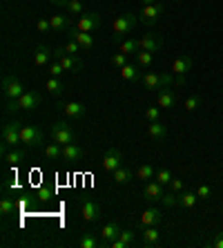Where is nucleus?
<instances>
[{"label":"nucleus","mask_w":223,"mask_h":248,"mask_svg":"<svg viewBox=\"0 0 223 248\" xmlns=\"http://www.w3.org/2000/svg\"><path fill=\"white\" fill-rule=\"evenodd\" d=\"M141 23L138 20V16L136 14H123V16H119V18H114L112 20V31H114V41L119 43L123 36H127V34H132L134 29H136V25Z\"/></svg>","instance_id":"1"},{"label":"nucleus","mask_w":223,"mask_h":248,"mask_svg":"<svg viewBox=\"0 0 223 248\" xmlns=\"http://www.w3.org/2000/svg\"><path fill=\"white\" fill-rule=\"evenodd\" d=\"M20 127H23L20 121H12L2 127V148H0V150H2V156L12 150V148H18V145H20Z\"/></svg>","instance_id":"2"},{"label":"nucleus","mask_w":223,"mask_h":248,"mask_svg":"<svg viewBox=\"0 0 223 248\" xmlns=\"http://www.w3.org/2000/svg\"><path fill=\"white\" fill-rule=\"evenodd\" d=\"M25 92H27V90L23 87V83H20V78H18L16 74H7L5 78H2V96H5V101H16V98H20Z\"/></svg>","instance_id":"3"},{"label":"nucleus","mask_w":223,"mask_h":248,"mask_svg":"<svg viewBox=\"0 0 223 248\" xmlns=\"http://www.w3.org/2000/svg\"><path fill=\"white\" fill-rule=\"evenodd\" d=\"M54 58H56L58 63L63 65L65 72H80L83 69V58L80 56H74V54H67L63 49V47H58V49H54Z\"/></svg>","instance_id":"4"},{"label":"nucleus","mask_w":223,"mask_h":248,"mask_svg":"<svg viewBox=\"0 0 223 248\" xmlns=\"http://www.w3.org/2000/svg\"><path fill=\"white\" fill-rule=\"evenodd\" d=\"M20 143L25 148H38V145L45 143V134L36 125H23L20 127Z\"/></svg>","instance_id":"5"},{"label":"nucleus","mask_w":223,"mask_h":248,"mask_svg":"<svg viewBox=\"0 0 223 248\" xmlns=\"http://www.w3.org/2000/svg\"><path fill=\"white\" fill-rule=\"evenodd\" d=\"M52 139L60 145H67V143H74L76 134H74V130L67 125V121H56L52 125Z\"/></svg>","instance_id":"6"},{"label":"nucleus","mask_w":223,"mask_h":248,"mask_svg":"<svg viewBox=\"0 0 223 248\" xmlns=\"http://www.w3.org/2000/svg\"><path fill=\"white\" fill-rule=\"evenodd\" d=\"M172 81H174L172 74H156V72H148V74H143V78H141L145 90H161V87H167Z\"/></svg>","instance_id":"7"},{"label":"nucleus","mask_w":223,"mask_h":248,"mask_svg":"<svg viewBox=\"0 0 223 248\" xmlns=\"http://www.w3.org/2000/svg\"><path fill=\"white\" fill-rule=\"evenodd\" d=\"M101 23H103V18H101V14H94V12H85L83 16L76 18V29H80V31H96L98 27H101Z\"/></svg>","instance_id":"8"},{"label":"nucleus","mask_w":223,"mask_h":248,"mask_svg":"<svg viewBox=\"0 0 223 248\" xmlns=\"http://www.w3.org/2000/svg\"><path fill=\"white\" fill-rule=\"evenodd\" d=\"M163 16V2H154V5H148L141 9V14H138V20L143 25H148V27H152V25L159 23V18Z\"/></svg>","instance_id":"9"},{"label":"nucleus","mask_w":223,"mask_h":248,"mask_svg":"<svg viewBox=\"0 0 223 248\" xmlns=\"http://www.w3.org/2000/svg\"><path fill=\"white\" fill-rule=\"evenodd\" d=\"M80 217H83L85 224H94V221L101 219V206L94 199H83V203H80Z\"/></svg>","instance_id":"10"},{"label":"nucleus","mask_w":223,"mask_h":248,"mask_svg":"<svg viewBox=\"0 0 223 248\" xmlns=\"http://www.w3.org/2000/svg\"><path fill=\"white\" fill-rule=\"evenodd\" d=\"M192 65H194L192 56H177L174 61H172V72L178 76V78H177V85H183V76L188 74L190 69H192Z\"/></svg>","instance_id":"11"},{"label":"nucleus","mask_w":223,"mask_h":248,"mask_svg":"<svg viewBox=\"0 0 223 248\" xmlns=\"http://www.w3.org/2000/svg\"><path fill=\"white\" fill-rule=\"evenodd\" d=\"M120 166H123V152L119 148H109L103 156V170L105 172H114Z\"/></svg>","instance_id":"12"},{"label":"nucleus","mask_w":223,"mask_h":248,"mask_svg":"<svg viewBox=\"0 0 223 248\" xmlns=\"http://www.w3.org/2000/svg\"><path fill=\"white\" fill-rule=\"evenodd\" d=\"M138 49H145V52H159L163 47V38L159 34H145L141 38H136Z\"/></svg>","instance_id":"13"},{"label":"nucleus","mask_w":223,"mask_h":248,"mask_svg":"<svg viewBox=\"0 0 223 248\" xmlns=\"http://www.w3.org/2000/svg\"><path fill=\"white\" fill-rule=\"evenodd\" d=\"M38 105H40V94H36L34 90H27L23 96L18 98V108L23 112H34L38 110Z\"/></svg>","instance_id":"14"},{"label":"nucleus","mask_w":223,"mask_h":248,"mask_svg":"<svg viewBox=\"0 0 223 248\" xmlns=\"http://www.w3.org/2000/svg\"><path fill=\"white\" fill-rule=\"evenodd\" d=\"M163 195H165V190H163V184H159L156 179L148 181L143 188V197L148 199V202H161L163 199Z\"/></svg>","instance_id":"15"},{"label":"nucleus","mask_w":223,"mask_h":248,"mask_svg":"<svg viewBox=\"0 0 223 248\" xmlns=\"http://www.w3.org/2000/svg\"><path fill=\"white\" fill-rule=\"evenodd\" d=\"M67 36H72V38H74L76 43H78L80 47H83V49H85V52H89V49H92L94 47V36L89 34V31H80V29H69L67 31Z\"/></svg>","instance_id":"16"},{"label":"nucleus","mask_w":223,"mask_h":248,"mask_svg":"<svg viewBox=\"0 0 223 248\" xmlns=\"http://www.w3.org/2000/svg\"><path fill=\"white\" fill-rule=\"evenodd\" d=\"M134 242H136V232L130 231V228H123L120 235L116 237L114 242H109V246L112 248H132L134 246Z\"/></svg>","instance_id":"17"},{"label":"nucleus","mask_w":223,"mask_h":248,"mask_svg":"<svg viewBox=\"0 0 223 248\" xmlns=\"http://www.w3.org/2000/svg\"><path fill=\"white\" fill-rule=\"evenodd\" d=\"M83 156H85V152H83V148H80L78 143H67V145H63V161H67V163H78V161H83Z\"/></svg>","instance_id":"18"},{"label":"nucleus","mask_w":223,"mask_h":248,"mask_svg":"<svg viewBox=\"0 0 223 248\" xmlns=\"http://www.w3.org/2000/svg\"><path fill=\"white\" fill-rule=\"evenodd\" d=\"M60 108H63V114L67 119H83L87 114V108L83 103H78V101H69V103H63Z\"/></svg>","instance_id":"19"},{"label":"nucleus","mask_w":223,"mask_h":248,"mask_svg":"<svg viewBox=\"0 0 223 248\" xmlns=\"http://www.w3.org/2000/svg\"><path fill=\"white\" fill-rule=\"evenodd\" d=\"M52 61H54V52L49 49V47H45V45L36 47V52H34V65L36 67H45V65H49Z\"/></svg>","instance_id":"20"},{"label":"nucleus","mask_w":223,"mask_h":248,"mask_svg":"<svg viewBox=\"0 0 223 248\" xmlns=\"http://www.w3.org/2000/svg\"><path fill=\"white\" fill-rule=\"evenodd\" d=\"M161 219H163V215H161L159 208H148V210L141 215V219H138V226H141V228H145V226H156Z\"/></svg>","instance_id":"21"},{"label":"nucleus","mask_w":223,"mask_h":248,"mask_svg":"<svg viewBox=\"0 0 223 248\" xmlns=\"http://www.w3.org/2000/svg\"><path fill=\"white\" fill-rule=\"evenodd\" d=\"M156 103H159V108H174L177 105V92L174 90H159V94H156Z\"/></svg>","instance_id":"22"},{"label":"nucleus","mask_w":223,"mask_h":248,"mask_svg":"<svg viewBox=\"0 0 223 248\" xmlns=\"http://www.w3.org/2000/svg\"><path fill=\"white\" fill-rule=\"evenodd\" d=\"M49 23H52V29L58 31V34H67L69 29H72V20L63 14H58V16H52L49 18Z\"/></svg>","instance_id":"23"},{"label":"nucleus","mask_w":223,"mask_h":248,"mask_svg":"<svg viewBox=\"0 0 223 248\" xmlns=\"http://www.w3.org/2000/svg\"><path fill=\"white\" fill-rule=\"evenodd\" d=\"M120 235V226L116 224V221H107V224L103 226V231H101V239H103V242H114L116 237Z\"/></svg>","instance_id":"24"},{"label":"nucleus","mask_w":223,"mask_h":248,"mask_svg":"<svg viewBox=\"0 0 223 248\" xmlns=\"http://www.w3.org/2000/svg\"><path fill=\"white\" fill-rule=\"evenodd\" d=\"M148 134L154 141H163V139L167 137V127L163 125L161 121H149V125H148Z\"/></svg>","instance_id":"25"},{"label":"nucleus","mask_w":223,"mask_h":248,"mask_svg":"<svg viewBox=\"0 0 223 248\" xmlns=\"http://www.w3.org/2000/svg\"><path fill=\"white\" fill-rule=\"evenodd\" d=\"M112 179H114V184H119V186H125V184H130V181L134 179V172H132L130 168L120 166L119 170H114V172H112Z\"/></svg>","instance_id":"26"},{"label":"nucleus","mask_w":223,"mask_h":248,"mask_svg":"<svg viewBox=\"0 0 223 248\" xmlns=\"http://www.w3.org/2000/svg\"><path fill=\"white\" fill-rule=\"evenodd\" d=\"M156 177V170H154V166L152 163H141V166L136 168V179L138 181H152Z\"/></svg>","instance_id":"27"},{"label":"nucleus","mask_w":223,"mask_h":248,"mask_svg":"<svg viewBox=\"0 0 223 248\" xmlns=\"http://www.w3.org/2000/svg\"><path fill=\"white\" fill-rule=\"evenodd\" d=\"M138 67H141L138 63H127L125 67L119 69V72H120V78H123V81L136 83V81H138Z\"/></svg>","instance_id":"28"},{"label":"nucleus","mask_w":223,"mask_h":248,"mask_svg":"<svg viewBox=\"0 0 223 248\" xmlns=\"http://www.w3.org/2000/svg\"><path fill=\"white\" fill-rule=\"evenodd\" d=\"M141 235H143V244H145V246H154V244H159L161 232L156 231V226H145Z\"/></svg>","instance_id":"29"},{"label":"nucleus","mask_w":223,"mask_h":248,"mask_svg":"<svg viewBox=\"0 0 223 248\" xmlns=\"http://www.w3.org/2000/svg\"><path fill=\"white\" fill-rule=\"evenodd\" d=\"M45 87H47V92L54 94V96H60V94H63V90H65L63 81H60L58 76H49V78H47V83H45Z\"/></svg>","instance_id":"30"},{"label":"nucleus","mask_w":223,"mask_h":248,"mask_svg":"<svg viewBox=\"0 0 223 248\" xmlns=\"http://www.w3.org/2000/svg\"><path fill=\"white\" fill-rule=\"evenodd\" d=\"M45 156L49 159V161H58V159H63V145L60 143H49V145H45Z\"/></svg>","instance_id":"31"},{"label":"nucleus","mask_w":223,"mask_h":248,"mask_svg":"<svg viewBox=\"0 0 223 248\" xmlns=\"http://www.w3.org/2000/svg\"><path fill=\"white\" fill-rule=\"evenodd\" d=\"M196 202H199V195L196 192H178V206H183V208H194Z\"/></svg>","instance_id":"32"},{"label":"nucleus","mask_w":223,"mask_h":248,"mask_svg":"<svg viewBox=\"0 0 223 248\" xmlns=\"http://www.w3.org/2000/svg\"><path fill=\"white\" fill-rule=\"evenodd\" d=\"M23 159H25V150H20V148H12V150L5 155V161L9 163V166H18Z\"/></svg>","instance_id":"33"},{"label":"nucleus","mask_w":223,"mask_h":248,"mask_svg":"<svg viewBox=\"0 0 223 248\" xmlns=\"http://www.w3.org/2000/svg\"><path fill=\"white\" fill-rule=\"evenodd\" d=\"M134 56H136V63L141 65V67H149L152 61H154V52H145V49H138Z\"/></svg>","instance_id":"34"},{"label":"nucleus","mask_w":223,"mask_h":248,"mask_svg":"<svg viewBox=\"0 0 223 248\" xmlns=\"http://www.w3.org/2000/svg\"><path fill=\"white\" fill-rule=\"evenodd\" d=\"M103 244V239H96L94 235H89V232H85V235L80 237V242H78V246L80 248H98Z\"/></svg>","instance_id":"35"},{"label":"nucleus","mask_w":223,"mask_h":248,"mask_svg":"<svg viewBox=\"0 0 223 248\" xmlns=\"http://www.w3.org/2000/svg\"><path fill=\"white\" fill-rule=\"evenodd\" d=\"M119 45H120V52H123V54H136V52H138L136 38H127V41H119Z\"/></svg>","instance_id":"36"},{"label":"nucleus","mask_w":223,"mask_h":248,"mask_svg":"<svg viewBox=\"0 0 223 248\" xmlns=\"http://www.w3.org/2000/svg\"><path fill=\"white\" fill-rule=\"evenodd\" d=\"M67 14L69 16H83V0H69L67 2Z\"/></svg>","instance_id":"37"},{"label":"nucleus","mask_w":223,"mask_h":248,"mask_svg":"<svg viewBox=\"0 0 223 248\" xmlns=\"http://www.w3.org/2000/svg\"><path fill=\"white\" fill-rule=\"evenodd\" d=\"M154 179L159 181V184H163V186H170V181L174 179V177H172V172L167 170V168H161V170H156V177H154Z\"/></svg>","instance_id":"38"},{"label":"nucleus","mask_w":223,"mask_h":248,"mask_svg":"<svg viewBox=\"0 0 223 248\" xmlns=\"http://www.w3.org/2000/svg\"><path fill=\"white\" fill-rule=\"evenodd\" d=\"M183 108L188 112L199 110V108H201V98L199 96H188V98H185V103H183Z\"/></svg>","instance_id":"39"},{"label":"nucleus","mask_w":223,"mask_h":248,"mask_svg":"<svg viewBox=\"0 0 223 248\" xmlns=\"http://www.w3.org/2000/svg\"><path fill=\"white\" fill-rule=\"evenodd\" d=\"M14 208H16V203H14V199H9V197H5V199L0 202V213L2 215H12Z\"/></svg>","instance_id":"40"},{"label":"nucleus","mask_w":223,"mask_h":248,"mask_svg":"<svg viewBox=\"0 0 223 248\" xmlns=\"http://www.w3.org/2000/svg\"><path fill=\"white\" fill-rule=\"evenodd\" d=\"M49 29H52L49 18H38V20H36V31H38V34H45V31H49Z\"/></svg>","instance_id":"41"},{"label":"nucleus","mask_w":223,"mask_h":248,"mask_svg":"<svg viewBox=\"0 0 223 248\" xmlns=\"http://www.w3.org/2000/svg\"><path fill=\"white\" fill-rule=\"evenodd\" d=\"M112 65H114V67H125L127 65V54H123V52H119V54H114V56H112Z\"/></svg>","instance_id":"42"},{"label":"nucleus","mask_w":223,"mask_h":248,"mask_svg":"<svg viewBox=\"0 0 223 248\" xmlns=\"http://www.w3.org/2000/svg\"><path fill=\"white\" fill-rule=\"evenodd\" d=\"M145 119H148V121H159V119H161V110L156 108V105H149L148 110H145Z\"/></svg>","instance_id":"43"},{"label":"nucleus","mask_w":223,"mask_h":248,"mask_svg":"<svg viewBox=\"0 0 223 248\" xmlns=\"http://www.w3.org/2000/svg\"><path fill=\"white\" fill-rule=\"evenodd\" d=\"M65 74V69H63V65L58 63L56 58H54L52 63H49V76H63Z\"/></svg>","instance_id":"44"},{"label":"nucleus","mask_w":223,"mask_h":248,"mask_svg":"<svg viewBox=\"0 0 223 248\" xmlns=\"http://www.w3.org/2000/svg\"><path fill=\"white\" fill-rule=\"evenodd\" d=\"M161 202L165 203L167 208L178 206V192H170V195H163V199H161Z\"/></svg>","instance_id":"45"},{"label":"nucleus","mask_w":223,"mask_h":248,"mask_svg":"<svg viewBox=\"0 0 223 248\" xmlns=\"http://www.w3.org/2000/svg\"><path fill=\"white\" fill-rule=\"evenodd\" d=\"M63 49H65L67 54H74V56H78V52L83 49V47H80L78 43H76L74 38H72V41H67V45H63Z\"/></svg>","instance_id":"46"},{"label":"nucleus","mask_w":223,"mask_h":248,"mask_svg":"<svg viewBox=\"0 0 223 248\" xmlns=\"http://www.w3.org/2000/svg\"><path fill=\"white\" fill-rule=\"evenodd\" d=\"M52 197H54V192L49 190L47 186H43V188H40V190H38V202L47 203V202H49V199H52Z\"/></svg>","instance_id":"47"},{"label":"nucleus","mask_w":223,"mask_h":248,"mask_svg":"<svg viewBox=\"0 0 223 248\" xmlns=\"http://www.w3.org/2000/svg\"><path fill=\"white\" fill-rule=\"evenodd\" d=\"M208 246H212V248H223V231L217 232V235L212 237L210 242H208Z\"/></svg>","instance_id":"48"},{"label":"nucleus","mask_w":223,"mask_h":248,"mask_svg":"<svg viewBox=\"0 0 223 248\" xmlns=\"http://www.w3.org/2000/svg\"><path fill=\"white\" fill-rule=\"evenodd\" d=\"M18 110H20L18 108V98L16 101H5V114H16Z\"/></svg>","instance_id":"49"},{"label":"nucleus","mask_w":223,"mask_h":248,"mask_svg":"<svg viewBox=\"0 0 223 248\" xmlns=\"http://www.w3.org/2000/svg\"><path fill=\"white\" fill-rule=\"evenodd\" d=\"M196 195H199V199H210V197H212V188H210V186H201L199 190H196Z\"/></svg>","instance_id":"50"},{"label":"nucleus","mask_w":223,"mask_h":248,"mask_svg":"<svg viewBox=\"0 0 223 248\" xmlns=\"http://www.w3.org/2000/svg\"><path fill=\"white\" fill-rule=\"evenodd\" d=\"M170 190L172 192H181V190H183V179H172L170 181Z\"/></svg>","instance_id":"51"},{"label":"nucleus","mask_w":223,"mask_h":248,"mask_svg":"<svg viewBox=\"0 0 223 248\" xmlns=\"http://www.w3.org/2000/svg\"><path fill=\"white\" fill-rule=\"evenodd\" d=\"M49 2H52V5H63V7H67L69 0H49Z\"/></svg>","instance_id":"52"},{"label":"nucleus","mask_w":223,"mask_h":248,"mask_svg":"<svg viewBox=\"0 0 223 248\" xmlns=\"http://www.w3.org/2000/svg\"><path fill=\"white\" fill-rule=\"evenodd\" d=\"M154 2H159V0H141V5L148 7V5H154Z\"/></svg>","instance_id":"53"},{"label":"nucleus","mask_w":223,"mask_h":248,"mask_svg":"<svg viewBox=\"0 0 223 248\" xmlns=\"http://www.w3.org/2000/svg\"><path fill=\"white\" fill-rule=\"evenodd\" d=\"M174 2H178V0H174Z\"/></svg>","instance_id":"54"}]
</instances>
